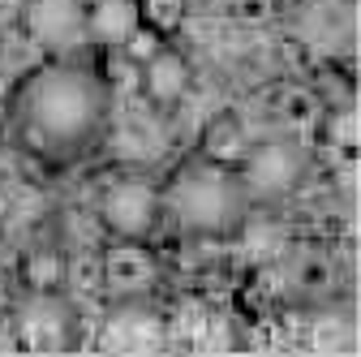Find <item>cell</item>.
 I'll return each instance as SVG.
<instances>
[{"label":"cell","mask_w":361,"mask_h":357,"mask_svg":"<svg viewBox=\"0 0 361 357\" xmlns=\"http://www.w3.org/2000/svg\"><path fill=\"white\" fill-rule=\"evenodd\" d=\"M99 284L116 297V301H138L159 284V258L142 246V241H125L112 246L99 262Z\"/></svg>","instance_id":"cell-5"},{"label":"cell","mask_w":361,"mask_h":357,"mask_svg":"<svg viewBox=\"0 0 361 357\" xmlns=\"http://www.w3.org/2000/svg\"><path fill=\"white\" fill-rule=\"evenodd\" d=\"M159 215H164V194L142 172L112 176L104 186V194H99V219L125 241L151 237L159 229Z\"/></svg>","instance_id":"cell-3"},{"label":"cell","mask_w":361,"mask_h":357,"mask_svg":"<svg viewBox=\"0 0 361 357\" xmlns=\"http://www.w3.org/2000/svg\"><path fill=\"white\" fill-rule=\"evenodd\" d=\"M26 284L35 293H56L65 284V258L56 250H35L26 258Z\"/></svg>","instance_id":"cell-11"},{"label":"cell","mask_w":361,"mask_h":357,"mask_svg":"<svg viewBox=\"0 0 361 357\" xmlns=\"http://www.w3.org/2000/svg\"><path fill=\"white\" fill-rule=\"evenodd\" d=\"M305 151L301 143L293 138H262V143H250V151L241 155L237 172H241V181H245V194L250 198H288L301 181H305Z\"/></svg>","instance_id":"cell-4"},{"label":"cell","mask_w":361,"mask_h":357,"mask_svg":"<svg viewBox=\"0 0 361 357\" xmlns=\"http://www.w3.org/2000/svg\"><path fill=\"white\" fill-rule=\"evenodd\" d=\"M159 48H164V43H159V30H155V26H138V30H133V35L121 43V48H116V52H121V56H129L133 65H147Z\"/></svg>","instance_id":"cell-12"},{"label":"cell","mask_w":361,"mask_h":357,"mask_svg":"<svg viewBox=\"0 0 361 357\" xmlns=\"http://www.w3.org/2000/svg\"><path fill=\"white\" fill-rule=\"evenodd\" d=\"M245 151H250V133H245V125H241L237 116H215V121L202 129V151H198V155L237 168Z\"/></svg>","instance_id":"cell-10"},{"label":"cell","mask_w":361,"mask_h":357,"mask_svg":"<svg viewBox=\"0 0 361 357\" xmlns=\"http://www.w3.org/2000/svg\"><path fill=\"white\" fill-rule=\"evenodd\" d=\"M138 82H142V91L155 104H176L180 95H185V86H190V65H185L180 52L159 48L147 65H138Z\"/></svg>","instance_id":"cell-9"},{"label":"cell","mask_w":361,"mask_h":357,"mask_svg":"<svg viewBox=\"0 0 361 357\" xmlns=\"http://www.w3.org/2000/svg\"><path fill=\"white\" fill-rule=\"evenodd\" d=\"M138 26H142V0H90L86 5V35L112 52Z\"/></svg>","instance_id":"cell-8"},{"label":"cell","mask_w":361,"mask_h":357,"mask_svg":"<svg viewBox=\"0 0 361 357\" xmlns=\"http://www.w3.org/2000/svg\"><path fill=\"white\" fill-rule=\"evenodd\" d=\"M147 13L155 22H172V0H147Z\"/></svg>","instance_id":"cell-13"},{"label":"cell","mask_w":361,"mask_h":357,"mask_svg":"<svg viewBox=\"0 0 361 357\" xmlns=\"http://www.w3.org/2000/svg\"><path fill=\"white\" fill-rule=\"evenodd\" d=\"M26 30L35 43L48 48H69L86 35V5L82 0H26Z\"/></svg>","instance_id":"cell-6"},{"label":"cell","mask_w":361,"mask_h":357,"mask_svg":"<svg viewBox=\"0 0 361 357\" xmlns=\"http://www.w3.org/2000/svg\"><path fill=\"white\" fill-rule=\"evenodd\" d=\"M159 194H164V215H172L190 237H233L250 211L241 172L207 155L185 159Z\"/></svg>","instance_id":"cell-2"},{"label":"cell","mask_w":361,"mask_h":357,"mask_svg":"<svg viewBox=\"0 0 361 357\" xmlns=\"http://www.w3.org/2000/svg\"><path fill=\"white\" fill-rule=\"evenodd\" d=\"M13 133L18 143L48 159L73 164L108 129V78L82 61H52L30 69L13 91Z\"/></svg>","instance_id":"cell-1"},{"label":"cell","mask_w":361,"mask_h":357,"mask_svg":"<svg viewBox=\"0 0 361 357\" xmlns=\"http://www.w3.org/2000/svg\"><path fill=\"white\" fill-rule=\"evenodd\" d=\"M22 336L39 349H56L69 340L73 332V315H69V305L56 297V293H35L26 305H22V319H18Z\"/></svg>","instance_id":"cell-7"}]
</instances>
